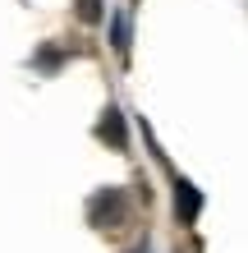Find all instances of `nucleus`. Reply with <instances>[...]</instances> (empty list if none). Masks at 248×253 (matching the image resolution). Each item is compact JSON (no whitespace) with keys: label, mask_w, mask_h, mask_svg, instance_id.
<instances>
[{"label":"nucleus","mask_w":248,"mask_h":253,"mask_svg":"<svg viewBox=\"0 0 248 253\" xmlns=\"http://www.w3.org/2000/svg\"><path fill=\"white\" fill-rule=\"evenodd\" d=\"M87 216H92V226H101V230H120L129 221V203H124L120 189H101L97 198L87 203Z\"/></svg>","instance_id":"obj_1"},{"label":"nucleus","mask_w":248,"mask_h":253,"mask_svg":"<svg viewBox=\"0 0 248 253\" xmlns=\"http://www.w3.org/2000/svg\"><path fill=\"white\" fill-rule=\"evenodd\" d=\"M198 212H202V193L188 180L175 175V216H179V221H198Z\"/></svg>","instance_id":"obj_2"},{"label":"nucleus","mask_w":248,"mask_h":253,"mask_svg":"<svg viewBox=\"0 0 248 253\" xmlns=\"http://www.w3.org/2000/svg\"><path fill=\"white\" fill-rule=\"evenodd\" d=\"M97 138L110 143V147H124V115L115 106H106V115H101V125H97Z\"/></svg>","instance_id":"obj_3"},{"label":"nucleus","mask_w":248,"mask_h":253,"mask_svg":"<svg viewBox=\"0 0 248 253\" xmlns=\"http://www.w3.org/2000/svg\"><path fill=\"white\" fill-rule=\"evenodd\" d=\"M78 19L83 23H97L101 19V0H78Z\"/></svg>","instance_id":"obj_4"}]
</instances>
